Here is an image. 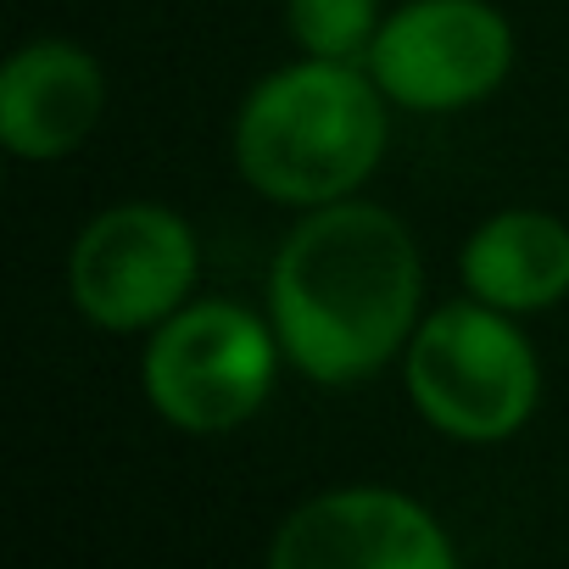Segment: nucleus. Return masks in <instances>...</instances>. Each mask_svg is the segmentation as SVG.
I'll return each instance as SVG.
<instances>
[{
  "label": "nucleus",
  "instance_id": "obj_1",
  "mask_svg": "<svg viewBox=\"0 0 569 569\" xmlns=\"http://www.w3.org/2000/svg\"><path fill=\"white\" fill-rule=\"evenodd\" d=\"M425 313L419 240L369 196L308 207L268 262V319L284 363L330 391L402 363Z\"/></svg>",
  "mask_w": 569,
  "mask_h": 569
},
{
  "label": "nucleus",
  "instance_id": "obj_2",
  "mask_svg": "<svg viewBox=\"0 0 569 569\" xmlns=\"http://www.w3.org/2000/svg\"><path fill=\"white\" fill-rule=\"evenodd\" d=\"M391 146V101L363 62L302 57L262 73L229 129L234 173L273 207L363 196Z\"/></svg>",
  "mask_w": 569,
  "mask_h": 569
},
{
  "label": "nucleus",
  "instance_id": "obj_3",
  "mask_svg": "<svg viewBox=\"0 0 569 569\" xmlns=\"http://www.w3.org/2000/svg\"><path fill=\"white\" fill-rule=\"evenodd\" d=\"M402 386L436 436L458 447H502L541 408V358L525 319L463 291L419 319L402 352Z\"/></svg>",
  "mask_w": 569,
  "mask_h": 569
},
{
  "label": "nucleus",
  "instance_id": "obj_4",
  "mask_svg": "<svg viewBox=\"0 0 569 569\" xmlns=\"http://www.w3.org/2000/svg\"><path fill=\"white\" fill-rule=\"evenodd\" d=\"M279 369L284 347L273 336L268 308L257 313L229 297H190L146 336L140 391L168 430L229 436L268 408Z\"/></svg>",
  "mask_w": 569,
  "mask_h": 569
},
{
  "label": "nucleus",
  "instance_id": "obj_5",
  "mask_svg": "<svg viewBox=\"0 0 569 569\" xmlns=\"http://www.w3.org/2000/svg\"><path fill=\"white\" fill-rule=\"evenodd\" d=\"M201 279V240L168 201H112L68 246V302L107 336H151Z\"/></svg>",
  "mask_w": 569,
  "mask_h": 569
},
{
  "label": "nucleus",
  "instance_id": "obj_6",
  "mask_svg": "<svg viewBox=\"0 0 569 569\" xmlns=\"http://www.w3.org/2000/svg\"><path fill=\"white\" fill-rule=\"evenodd\" d=\"M513 57V23L491 0H402L363 68L402 112H469L508 84Z\"/></svg>",
  "mask_w": 569,
  "mask_h": 569
},
{
  "label": "nucleus",
  "instance_id": "obj_7",
  "mask_svg": "<svg viewBox=\"0 0 569 569\" xmlns=\"http://www.w3.org/2000/svg\"><path fill=\"white\" fill-rule=\"evenodd\" d=\"M273 569H452L458 541L408 491L336 486L279 519L268 541Z\"/></svg>",
  "mask_w": 569,
  "mask_h": 569
},
{
  "label": "nucleus",
  "instance_id": "obj_8",
  "mask_svg": "<svg viewBox=\"0 0 569 569\" xmlns=\"http://www.w3.org/2000/svg\"><path fill=\"white\" fill-rule=\"evenodd\" d=\"M107 112V68L68 34L23 40L0 68V146L18 162L73 157Z\"/></svg>",
  "mask_w": 569,
  "mask_h": 569
},
{
  "label": "nucleus",
  "instance_id": "obj_9",
  "mask_svg": "<svg viewBox=\"0 0 569 569\" xmlns=\"http://www.w3.org/2000/svg\"><path fill=\"white\" fill-rule=\"evenodd\" d=\"M463 291L513 319L569 302V223L547 207H502L480 218L458 251Z\"/></svg>",
  "mask_w": 569,
  "mask_h": 569
},
{
  "label": "nucleus",
  "instance_id": "obj_10",
  "mask_svg": "<svg viewBox=\"0 0 569 569\" xmlns=\"http://www.w3.org/2000/svg\"><path fill=\"white\" fill-rule=\"evenodd\" d=\"M380 23H386L380 0H284L291 46L325 62H369Z\"/></svg>",
  "mask_w": 569,
  "mask_h": 569
}]
</instances>
